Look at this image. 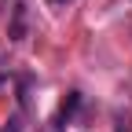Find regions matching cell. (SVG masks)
<instances>
[{
    "label": "cell",
    "instance_id": "277c9868",
    "mask_svg": "<svg viewBox=\"0 0 132 132\" xmlns=\"http://www.w3.org/2000/svg\"><path fill=\"white\" fill-rule=\"evenodd\" d=\"M48 4H59V7H62V4H70V0H48Z\"/></svg>",
    "mask_w": 132,
    "mask_h": 132
},
{
    "label": "cell",
    "instance_id": "6da1fadb",
    "mask_svg": "<svg viewBox=\"0 0 132 132\" xmlns=\"http://www.w3.org/2000/svg\"><path fill=\"white\" fill-rule=\"evenodd\" d=\"M77 106H81V92H70L66 103L59 106V114H55V128H66V125H70V118L77 114Z\"/></svg>",
    "mask_w": 132,
    "mask_h": 132
},
{
    "label": "cell",
    "instance_id": "7a4b0ae2",
    "mask_svg": "<svg viewBox=\"0 0 132 132\" xmlns=\"http://www.w3.org/2000/svg\"><path fill=\"white\" fill-rule=\"evenodd\" d=\"M22 26H26V4H15V29H11L15 40H22Z\"/></svg>",
    "mask_w": 132,
    "mask_h": 132
},
{
    "label": "cell",
    "instance_id": "3957f363",
    "mask_svg": "<svg viewBox=\"0 0 132 132\" xmlns=\"http://www.w3.org/2000/svg\"><path fill=\"white\" fill-rule=\"evenodd\" d=\"M0 132H22V118H11V121L0 128Z\"/></svg>",
    "mask_w": 132,
    "mask_h": 132
},
{
    "label": "cell",
    "instance_id": "5b68a950",
    "mask_svg": "<svg viewBox=\"0 0 132 132\" xmlns=\"http://www.w3.org/2000/svg\"><path fill=\"white\" fill-rule=\"evenodd\" d=\"M118 132H121V128H118Z\"/></svg>",
    "mask_w": 132,
    "mask_h": 132
}]
</instances>
